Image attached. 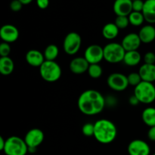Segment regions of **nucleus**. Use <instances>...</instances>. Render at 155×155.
I'll return each instance as SVG.
<instances>
[{
	"mask_svg": "<svg viewBox=\"0 0 155 155\" xmlns=\"http://www.w3.org/2000/svg\"><path fill=\"white\" fill-rule=\"evenodd\" d=\"M82 133L85 136L90 137V136H94V133H95V125L93 124L87 123L85 124L82 127Z\"/></svg>",
	"mask_w": 155,
	"mask_h": 155,
	"instance_id": "29",
	"label": "nucleus"
},
{
	"mask_svg": "<svg viewBox=\"0 0 155 155\" xmlns=\"http://www.w3.org/2000/svg\"><path fill=\"white\" fill-rule=\"evenodd\" d=\"M142 119L144 124L149 127H155V107H149L142 111Z\"/></svg>",
	"mask_w": 155,
	"mask_h": 155,
	"instance_id": "23",
	"label": "nucleus"
},
{
	"mask_svg": "<svg viewBox=\"0 0 155 155\" xmlns=\"http://www.w3.org/2000/svg\"><path fill=\"white\" fill-rule=\"evenodd\" d=\"M120 29L114 23H107L102 28V36L107 40H113L117 37Z\"/></svg>",
	"mask_w": 155,
	"mask_h": 155,
	"instance_id": "20",
	"label": "nucleus"
},
{
	"mask_svg": "<svg viewBox=\"0 0 155 155\" xmlns=\"http://www.w3.org/2000/svg\"><path fill=\"white\" fill-rule=\"evenodd\" d=\"M143 60L145 64H155V54L152 51H148L144 55Z\"/></svg>",
	"mask_w": 155,
	"mask_h": 155,
	"instance_id": "31",
	"label": "nucleus"
},
{
	"mask_svg": "<svg viewBox=\"0 0 155 155\" xmlns=\"http://www.w3.org/2000/svg\"><path fill=\"white\" fill-rule=\"evenodd\" d=\"M127 151L130 155H150L151 148L145 141L142 139H134L129 144Z\"/></svg>",
	"mask_w": 155,
	"mask_h": 155,
	"instance_id": "11",
	"label": "nucleus"
},
{
	"mask_svg": "<svg viewBox=\"0 0 155 155\" xmlns=\"http://www.w3.org/2000/svg\"><path fill=\"white\" fill-rule=\"evenodd\" d=\"M132 1H134V0H132Z\"/></svg>",
	"mask_w": 155,
	"mask_h": 155,
	"instance_id": "41",
	"label": "nucleus"
},
{
	"mask_svg": "<svg viewBox=\"0 0 155 155\" xmlns=\"http://www.w3.org/2000/svg\"><path fill=\"white\" fill-rule=\"evenodd\" d=\"M113 10L117 16H129L133 12V1L115 0L114 2Z\"/></svg>",
	"mask_w": 155,
	"mask_h": 155,
	"instance_id": "14",
	"label": "nucleus"
},
{
	"mask_svg": "<svg viewBox=\"0 0 155 155\" xmlns=\"http://www.w3.org/2000/svg\"><path fill=\"white\" fill-rule=\"evenodd\" d=\"M148 138L149 139V140L155 142V127H150L148 132Z\"/></svg>",
	"mask_w": 155,
	"mask_h": 155,
	"instance_id": "35",
	"label": "nucleus"
},
{
	"mask_svg": "<svg viewBox=\"0 0 155 155\" xmlns=\"http://www.w3.org/2000/svg\"><path fill=\"white\" fill-rule=\"evenodd\" d=\"M44 139L43 131L40 129L33 128L27 132L24 139L28 148H38L43 142Z\"/></svg>",
	"mask_w": 155,
	"mask_h": 155,
	"instance_id": "10",
	"label": "nucleus"
},
{
	"mask_svg": "<svg viewBox=\"0 0 155 155\" xmlns=\"http://www.w3.org/2000/svg\"><path fill=\"white\" fill-rule=\"evenodd\" d=\"M139 74L142 81L153 83L155 81V64H144L139 68Z\"/></svg>",
	"mask_w": 155,
	"mask_h": 155,
	"instance_id": "18",
	"label": "nucleus"
},
{
	"mask_svg": "<svg viewBox=\"0 0 155 155\" xmlns=\"http://www.w3.org/2000/svg\"><path fill=\"white\" fill-rule=\"evenodd\" d=\"M134 95L140 103L149 104L155 101V86L152 83L142 81L135 87Z\"/></svg>",
	"mask_w": 155,
	"mask_h": 155,
	"instance_id": "5",
	"label": "nucleus"
},
{
	"mask_svg": "<svg viewBox=\"0 0 155 155\" xmlns=\"http://www.w3.org/2000/svg\"><path fill=\"white\" fill-rule=\"evenodd\" d=\"M128 18L130 24L134 27H139V26L142 25L144 21H145L142 12H132Z\"/></svg>",
	"mask_w": 155,
	"mask_h": 155,
	"instance_id": "25",
	"label": "nucleus"
},
{
	"mask_svg": "<svg viewBox=\"0 0 155 155\" xmlns=\"http://www.w3.org/2000/svg\"><path fill=\"white\" fill-rule=\"evenodd\" d=\"M15 63L10 57L0 58V74L3 76H8L13 73Z\"/></svg>",
	"mask_w": 155,
	"mask_h": 155,
	"instance_id": "21",
	"label": "nucleus"
},
{
	"mask_svg": "<svg viewBox=\"0 0 155 155\" xmlns=\"http://www.w3.org/2000/svg\"><path fill=\"white\" fill-rule=\"evenodd\" d=\"M20 2H21V3H22L23 5H29L30 4V3L33 2V0H19Z\"/></svg>",
	"mask_w": 155,
	"mask_h": 155,
	"instance_id": "38",
	"label": "nucleus"
},
{
	"mask_svg": "<svg viewBox=\"0 0 155 155\" xmlns=\"http://www.w3.org/2000/svg\"><path fill=\"white\" fill-rule=\"evenodd\" d=\"M11 53V46L9 43L2 42L0 44V55L1 57H9Z\"/></svg>",
	"mask_w": 155,
	"mask_h": 155,
	"instance_id": "30",
	"label": "nucleus"
},
{
	"mask_svg": "<svg viewBox=\"0 0 155 155\" xmlns=\"http://www.w3.org/2000/svg\"><path fill=\"white\" fill-rule=\"evenodd\" d=\"M0 37L4 42L12 43L19 38V30L12 24H5L0 30Z\"/></svg>",
	"mask_w": 155,
	"mask_h": 155,
	"instance_id": "12",
	"label": "nucleus"
},
{
	"mask_svg": "<svg viewBox=\"0 0 155 155\" xmlns=\"http://www.w3.org/2000/svg\"><path fill=\"white\" fill-rule=\"evenodd\" d=\"M127 79H128L129 85L131 86H134V87L137 86L142 81L139 72L131 73V74H130L128 76H127Z\"/></svg>",
	"mask_w": 155,
	"mask_h": 155,
	"instance_id": "28",
	"label": "nucleus"
},
{
	"mask_svg": "<svg viewBox=\"0 0 155 155\" xmlns=\"http://www.w3.org/2000/svg\"><path fill=\"white\" fill-rule=\"evenodd\" d=\"M5 139L2 136H0V150L1 151H3V150H4L5 146Z\"/></svg>",
	"mask_w": 155,
	"mask_h": 155,
	"instance_id": "37",
	"label": "nucleus"
},
{
	"mask_svg": "<svg viewBox=\"0 0 155 155\" xmlns=\"http://www.w3.org/2000/svg\"><path fill=\"white\" fill-rule=\"evenodd\" d=\"M89 63L86 61L84 57H77L74 58L70 62V71L74 74H83L87 72L89 67Z\"/></svg>",
	"mask_w": 155,
	"mask_h": 155,
	"instance_id": "15",
	"label": "nucleus"
},
{
	"mask_svg": "<svg viewBox=\"0 0 155 155\" xmlns=\"http://www.w3.org/2000/svg\"><path fill=\"white\" fill-rule=\"evenodd\" d=\"M59 54L58 47L54 44H50L44 51V57L45 61H54Z\"/></svg>",
	"mask_w": 155,
	"mask_h": 155,
	"instance_id": "24",
	"label": "nucleus"
},
{
	"mask_svg": "<svg viewBox=\"0 0 155 155\" xmlns=\"http://www.w3.org/2000/svg\"><path fill=\"white\" fill-rule=\"evenodd\" d=\"M95 125L94 138L99 143L107 145L113 142L117 136V129L112 121L107 119L98 120Z\"/></svg>",
	"mask_w": 155,
	"mask_h": 155,
	"instance_id": "2",
	"label": "nucleus"
},
{
	"mask_svg": "<svg viewBox=\"0 0 155 155\" xmlns=\"http://www.w3.org/2000/svg\"><path fill=\"white\" fill-rule=\"evenodd\" d=\"M152 155H155V154H152Z\"/></svg>",
	"mask_w": 155,
	"mask_h": 155,
	"instance_id": "40",
	"label": "nucleus"
},
{
	"mask_svg": "<svg viewBox=\"0 0 155 155\" xmlns=\"http://www.w3.org/2000/svg\"><path fill=\"white\" fill-rule=\"evenodd\" d=\"M89 77L92 79H98L101 77L103 74V69L99 64H90L87 71Z\"/></svg>",
	"mask_w": 155,
	"mask_h": 155,
	"instance_id": "26",
	"label": "nucleus"
},
{
	"mask_svg": "<svg viewBox=\"0 0 155 155\" xmlns=\"http://www.w3.org/2000/svg\"><path fill=\"white\" fill-rule=\"evenodd\" d=\"M107 84L109 88L115 92H123L130 86L127 76L120 73L110 74L107 79Z\"/></svg>",
	"mask_w": 155,
	"mask_h": 155,
	"instance_id": "8",
	"label": "nucleus"
},
{
	"mask_svg": "<svg viewBox=\"0 0 155 155\" xmlns=\"http://www.w3.org/2000/svg\"><path fill=\"white\" fill-rule=\"evenodd\" d=\"M32 155H36V154H32Z\"/></svg>",
	"mask_w": 155,
	"mask_h": 155,
	"instance_id": "39",
	"label": "nucleus"
},
{
	"mask_svg": "<svg viewBox=\"0 0 155 155\" xmlns=\"http://www.w3.org/2000/svg\"><path fill=\"white\" fill-rule=\"evenodd\" d=\"M138 34L142 43H151L155 39V27L151 24H147L140 29Z\"/></svg>",
	"mask_w": 155,
	"mask_h": 155,
	"instance_id": "17",
	"label": "nucleus"
},
{
	"mask_svg": "<svg viewBox=\"0 0 155 155\" xmlns=\"http://www.w3.org/2000/svg\"><path fill=\"white\" fill-rule=\"evenodd\" d=\"M3 152L5 155H26L28 153V147L24 139L13 136L6 139Z\"/></svg>",
	"mask_w": 155,
	"mask_h": 155,
	"instance_id": "4",
	"label": "nucleus"
},
{
	"mask_svg": "<svg viewBox=\"0 0 155 155\" xmlns=\"http://www.w3.org/2000/svg\"><path fill=\"white\" fill-rule=\"evenodd\" d=\"M104 60L110 64H117L123 61L126 51L121 43L110 42L104 47Z\"/></svg>",
	"mask_w": 155,
	"mask_h": 155,
	"instance_id": "6",
	"label": "nucleus"
},
{
	"mask_svg": "<svg viewBox=\"0 0 155 155\" xmlns=\"http://www.w3.org/2000/svg\"><path fill=\"white\" fill-rule=\"evenodd\" d=\"M82 38L77 32H71L64 37L63 42V49L67 54L74 55L80 49Z\"/></svg>",
	"mask_w": 155,
	"mask_h": 155,
	"instance_id": "7",
	"label": "nucleus"
},
{
	"mask_svg": "<svg viewBox=\"0 0 155 155\" xmlns=\"http://www.w3.org/2000/svg\"><path fill=\"white\" fill-rule=\"evenodd\" d=\"M39 74L42 80L48 83H54L61 78L62 70L54 61H45L39 67Z\"/></svg>",
	"mask_w": 155,
	"mask_h": 155,
	"instance_id": "3",
	"label": "nucleus"
},
{
	"mask_svg": "<svg viewBox=\"0 0 155 155\" xmlns=\"http://www.w3.org/2000/svg\"><path fill=\"white\" fill-rule=\"evenodd\" d=\"M142 44L139 34L135 33H130L126 35L121 42V45L126 51H138Z\"/></svg>",
	"mask_w": 155,
	"mask_h": 155,
	"instance_id": "13",
	"label": "nucleus"
},
{
	"mask_svg": "<svg viewBox=\"0 0 155 155\" xmlns=\"http://www.w3.org/2000/svg\"><path fill=\"white\" fill-rule=\"evenodd\" d=\"M145 2L142 0H134L133 1V12H142Z\"/></svg>",
	"mask_w": 155,
	"mask_h": 155,
	"instance_id": "32",
	"label": "nucleus"
},
{
	"mask_svg": "<svg viewBox=\"0 0 155 155\" xmlns=\"http://www.w3.org/2000/svg\"><path fill=\"white\" fill-rule=\"evenodd\" d=\"M27 64L33 68H39L45 61L44 54L40 51L36 49L29 50L25 56Z\"/></svg>",
	"mask_w": 155,
	"mask_h": 155,
	"instance_id": "16",
	"label": "nucleus"
},
{
	"mask_svg": "<svg viewBox=\"0 0 155 155\" xmlns=\"http://www.w3.org/2000/svg\"><path fill=\"white\" fill-rule=\"evenodd\" d=\"M129 103H130L131 105L136 106L140 103V101H139V100L138 99L137 97L133 94V95H131V96L130 97V98H129Z\"/></svg>",
	"mask_w": 155,
	"mask_h": 155,
	"instance_id": "36",
	"label": "nucleus"
},
{
	"mask_svg": "<svg viewBox=\"0 0 155 155\" xmlns=\"http://www.w3.org/2000/svg\"><path fill=\"white\" fill-rule=\"evenodd\" d=\"M106 100L102 94L95 89L84 91L79 96L77 106L82 114L86 116H95L104 110Z\"/></svg>",
	"mask_w": 155,
	"mask_h": 155,
	"instance_id": "1",
	"label": "nucleus"
},
{
	"mask_svg": "<svg viewBox=\"0 0 155 155\" xmlns=\"http://www.w3.org/2000/svg\"><path fill=\"white\" fill-rule=\"evenodd\" d=\"M84 58L89 64H99L101 61L104 60V48L97 44L89 45L85 50Z\"/></svg>",
	"mask_w": 155,
	"mask_h": 155,
	"instance_id": "9",
	"label": "nucleus"
},
{
	"mask_svg": "<svg viewBox=\"0 0 155 155\" xmlns=\"http://www.w3.org/2000/svg\"><path fill=\"white\" fill-rule=\"evenodd\" d=\"M36 4L40 9H45L49 5V0H36Z\"/></svg>",
	"mask_w": 155,
	"mask_h": 155,
	"instance_id": "34",
	"label": "nucleus"
},
{
	"mask_svg": "<svg viewBox=\"0 0 155 155\" xmlns=\"http://www.w3.org/2000/svg\"><path fill=\"white\" fill-rule=\"evenodd\" d=\"M24 5L19 1V0H12L10 3V9L12 12H18L22 9Z\"/></svg>",
	"mask_w": 155,
	"mask_h": 155,
	"instance_id": "33",
	"label": "nucleus"
},
{
	"mask_svg": "<svg viewBox=\"0 0 155 155\" xmlns=\"http://www.w3.org/2000/svg\"><path fill=\"white\" fill-rule=\"evenodd\" d=\"M142 14L146 22L155 24V0H145Z\"/></svg>",
	"mask_w": 155,
	"mask_h": 155,
	"instance_id": "19",
	"label": "nucleus"
},
{
	"mask_svg": "<svg viewBox=\"0 0 155 155\" xmlns=\"http://www.w3.org/2000/svg\"><path fill=\"white\" fill-rule=\"evenodd\" d=\"M114 24L120 30L125 29L130 25V21H129L128 16H117L115 19Z\"/></svg>",
	"mask_w": 155,
	"mask_h": 155,
	"instance_id": "27",
	"label": "nucleus"
},
{
	"mask_svg": "<svg viewBox=\"0 0 155 155\" xmlns=\"http://www.w3.org/2000/svg\"><path fill=\"white\" fill-rule=\"evenodd\" d=\"M142 61V55L139 51H126L124 63L130 67L137 66Z\"/></svg>",
	"mask_w": 155,
	"mask_h": 155,
	"instance_id": "22",
	"label": "nucleus"
}]
</instances>
